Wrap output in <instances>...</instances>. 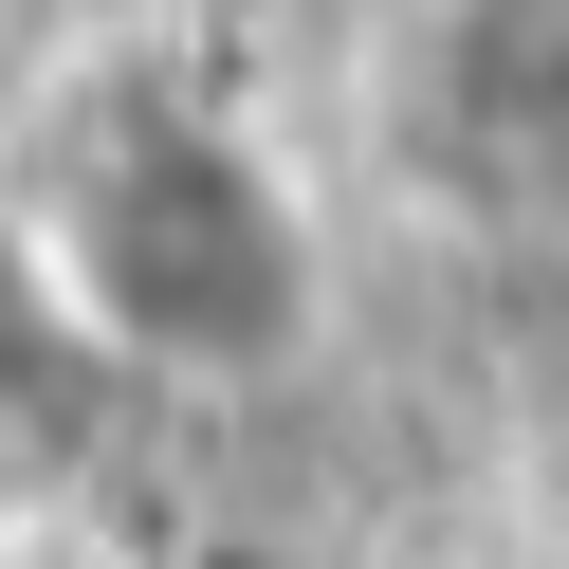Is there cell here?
<instances>
[{"label": "cell", "mask_w": 569, "mask_h": 569, "mask_svg": "<svg viewBox=\"0 0 569 569\" xmlns=\"http://www.w3.org/2000/svg\"><path fill=\"white\" fill-rule=\"evenodd\" d=\"M38 295L166 386H258L312 349V202L221 92L111 74L38 148Z\"/></svg>", "instance_id": "cell-1"}, {"label": "cell", "mask_w": 569, "mask_h": 569, "mask_svg": "<svg viewBox=\"0 0 569 569\" xmlns=\"http://www.w3.org/2000/svg\"><path fill=\"white\" fill-rule=\"evenodd\" d=\"M422 92H441L478 148L569 166V0H441V38H422Z\"/></svg>", "instance_id": "cell-2"}, {"label": "cell", "mask_w": 569, "mask_h": 569, "mask_svg": "<svg viewBox=\"0 0 569 569\" xmlns=\"http://www.w3.org/2000/svg\"><path fill=\"white\" fill-rule=\"evenodd\" d=\"M0 515H19V422H0Z\"/></svg>", "instance_id": "cell-3"}]
</instances>
